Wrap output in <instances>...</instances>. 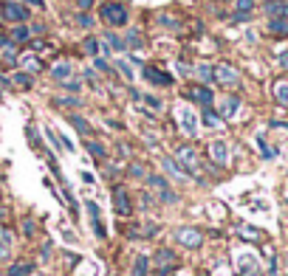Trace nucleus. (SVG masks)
I'll return each mask as SVG.
<instances>
[{
    "label": "nucleus",
    "instance_id": "393cba45",
    "mask_svg": "<svg viewBox=\"0 0 288 276\" xmlns=\"http://www.w3.org/2000/svg\"><path fill=\"white\" fill-rule=\"evenodd\" d=\"M195 73H198L203 82H212V65H206V62H201V65L195 68Z\"/></svg>",
    "mask_w": 288,
    "mask_h": 276
},
{
    "label": "nucleus",
    "instance_id": "f03ea898",
    "mask_svg": "<svg viewBox=\"0 0 288 276\" xmlns=\"http://www.w3.org/2000/svg\"><path fill=\"white\" fill-rule=\"evenodd\" d=\"M175 161H178V166L187 175H198V169H201V158H198V152L192 147H181L175 152Z\"/></svg>",
    "mask_w": 288,
    "mask_h": 276
},
{
    "label": "nucleus",
    "instance_id": "f3484780",
    "mask_svg": "<svg viewBox=\"0 0 288 276\" xmlns=\"http://www.w3.org/2000/svg\"><path fill=\"white\" fill-rule=\"evenodd\" d=\"M164 169H167L170 175H173V178H178V181H184V178H187V172H184L181 166L175 164L173 158H164Z\"/></svg>",
    "mask_w": 288,
    "mask_h": 276
},
{
    "label": "nucleus",
    "instance_id": "ea45409f",
    "mask_svg": "<svg viewBox=\"0 0 288 276\" xmlns=\"http://www.w3.org/2000/svg\"><path fill=\"white\" fill-rule=\"evenodd\" d=\"M96 68H99V70H105V73H107V70H110V65H107L105 60H96Z\"/></svg>",
    "mask_w": 288,
    "mask_h": 276
},
{
    "label": "nucleus",
    "instance_id": "c85d7f7f",
    "mask_svg": "<svg viewBox=\"0 0 288 276\" xmlns=\"http://www.w3.org/2000/svg\"><path fill=\"white\" fill-rule=\"evenodd\" d=\"M141 43H144V40H141L139 31H130V34H127V43H124V45H130V48H141Z\"/></svg>",
    "mask_w": 288,
    "mask_h": 276
},
{
    "label": "nucleus",
    "instance_id": "4be33fe9",
    "mask_svg": "<svg viewBox=\"0 0 288 276\" xmlns=\"http://www.w3.org/2000/svg\"><path fill=\"white\" fill-rule=\"evenodd\" d=\"M11 85L28 90V87H31V76H28V73H14V76H11Z\"/></svg>",
    "mask_w": 288,
    "mask_h": 276
},
{
    "label": "nucleus",
    "instance_id": "b1692460",
    "mask_svg": "<svg viewBox=\"0 0 288 276\" xmlns=\"http://www.w3.org/2000/svg\"><path fill=\"white\" fill-rule=\"evenodd\" d=\"M133 276H147V257H136V268H133Z\"/></svg>",
    "mask_w": 288,
    "mask_h": 276
},
{
    "label": "nucleus",
    "instance_id": "2f4dec72",
    "mask_svg": "<svg viewBox=\"0 0 288 276\" xmlns=\"http://www.w3.org/2000/svg\"><path fill=\"white\" fill-rule=\"evenodd\" d=\"M116 68H119V70L124 73V79H133V68L127 65V62H122V60H119V62H116Z\"/></svg>",
    "mask_w": 288,
    "mask_h": 276
},
{
    "label": "nucleus",
    "instance_id": "7ed1b4c3",
    "mask_svg": "<svg viewBox=\"0 0 288 276\" xmlns=\"http://www.w3.org/2000/svg\"><path fill=\"white\" fill-rule=\"evenodd\" d=\"M212 79L220 82L223 87H235L240 82V73H237L232 65H218V68H212Z\"/></svg>",
    "mask_w": 288,
    "mask_h": 276
},
{
    "label": "nucleus",
    "instance_id": "423d86ee",
    "mask_svg": "<svg viewBox=\"0 0 288 276\" xmlns=\"http://www.w3.org/2000/svg\"><path fill=\"white\" fill-rule=\"evenodd\" d=\"M175 240L181 242V245H187V248H201L203 234L198 231V228H178V231H175Z\"/></svg>",
    "mask_w": 288,
    "mask_h": 276
},
{
    "label": "nucleus",
    "instance_id": "f257e3e1",
    "mask_svg": "<svg viewBox=\"0 0 288 276\" xmlns=\"http://www.w3.org/2000/svg\"><path fill=\"white\" fill-rule=\"evenodd\" d=\"M99 14H102V20H105L110 28H119L127 23V9H124L122 3H105V6L99 9Z\"/></svg>",
    "mask_w": 288,
    "mask_h": 276
},
{
    "label": "nucleus",
    "instance_id": "5701e85b",
    "mask_svg": "<svg viewBox=\"0 0 288 276\" xmlns=\"http://www.w3.org/2000/svg\"><path fill=\"white\" fill-rule=\"evenodd\" d=\"M88 152H91L94 158H105L107 155V149L102 147V144H96V141H88Z\"/></svg>",
    "mask_w": 288,
    "mask_h": 276
},
{
    "label": "nucleus",
    "instance_id": "aec40b11",
    "mask_svg": "<svg viewBox=\"0 0 288 276\" xmlns=\"http://www.w3.org/2000/svg\"><path fill=\"white\" fill-rule=\"evenodd\" d=\"M28 37H31V28H26V26H17L14 31H11V43H26Z\"/></svg>",
    "mask_w": 288,
    "mask_h": 276
},
{
    "label": "nucleus",
    "instance_id": "0eeeda50",
    "mask_svg": "<svg viewBox=\"0 0 288 276\" xmlns=\"http://www.w3.org/2000/svg\"><path fill=\"white\" fill-rule=\"evenodd\" d=\"M175 119L181 121V130L187 136H195V133H198V119H195V113H192L190 107H178V110H175Z\"/></svg>",
    "mask_w": 288,
    "mask_h": 276
},
{
    "label": "nucleus",
    "instance_id": "f8f14e48",
    "mask_svg": "<svg viewBox=\"0 0 288 276\" xmlns=\"http://www.w3.org/2000/svg\"><path fill=\"white\" fill-rule=\"evenodd\" d=\"M144 79H147V82H153V85H161V87H170V85H173V76L161 73L158 68H144Z\"/></svg>",
    "mask_w": 288,
    "mask_h": 276
},
{
    "label": "nucleus",
    "instance_id": "a19ab883",
    "mask_svg": "<svg viewBox=\"0 0 288 276\" xmlns=\"http://www.w3.org/2000/svg\"><path fill=\"white\" fill-rule=\"evenodd\" d=\"M280 65H283V68H288V51H280Z\"/></svg>",
    "mask_w": 288,
    "mask_h": 276
},
{
    "label": "nucleus",
    "instance_id": "473e14b6",
    "mask_svg": "<svg viewBox=\"0 0 288 276\" xmlns=\"http://www.w3.org/2000/svg\"><path fill=\"white\" fill-rule=\"evenodd\" d=\"M141 99H144V102H147L150 104V107H153V110H161V99H156V96H141Z\"/></svg>",
    "mask_w": 288,
    "mask_h": 276
},
{
    "label": "nucleus",
    "instance_id": "37998d69",
    "mask_svg": "<svg viewBox=\"0 0 288 276\" xmlns=\"http://www.w3.org/2000/svg\"><path fill=\"white\" fill-rule=\"evenodd\" d=\"M6 257H9V248H6V245L0 242V259H6Z\"/></svg>",
    "mask_w": 288,
    "mask_h": 276
},
{
    "label": "nucleus",
    "instance_id": "ddd939ff",
    "mask_svg": "<svg viewBox=\"0 0 288 276\" xmlns=\"http://www.w3.org/2000/svg\"><path fill=\"white\" fill-rule=\"evenodd\" d=\"M187 96H190V99H195V102H201L203 107H209V104H212V90H209L206 85L190 87V93H187Z\"/></svg>",
    "mask_w": 288,
    "mask_h": 276
},
{
    "label": "nucleus",
    "instance_id": "72a5a7b5",
    "mask_svg": "<svg viewBox=\"0 0 288 276\" xmlns=\"http://www.w3.org/2000/svg\"><path fill=\"white\" fill-rule=\"evenodd\" d=\"M232 17H235V23H249V20H252V11H235Z\"/></svg>",
    "mask_w": 288,
    "mask_h": 276
},
{
    "label": "nucleus",
    "instance_id": "20e7f679",
    "mask_svg": "<svg viewBox=\"0 0 288 276\" xmlns=\"http://www.w3.org/2000/svg\"><path fill=\"white\" fill-rule=\"evenodd\" d=\"M0 11H3V20H9V23H26L28 20V11L20 3H14V0H6L0 6Z\"/></svg>",
    "mask_w": 288,
    "mask_h": 276
},
{
    "label": "nucleus",
    "instance_id": "4468645a",
    "mask_svg": "<svg viewBox=\"0 0 288 276\" xmlns=\"http://www.w3.org/2000/svg\"><path fill=\"white\" fill-rule=\"evenodd\" d=\"M209 155H212V161H215V164L223 166V164L229 161V147L223 144V141H215V144L209 147Z\"/></svg>",
    "mask_w": 288,
    "mask_h": 276
},
{
    "label": "nucleus",
    "instance_id": "a878e982",
    "mask_svg": "<svg viewBox=\"0 0 288 276\" xmlns=\"http://www.w3.org/2000/svg\"><path fill=\"white\" fill-rule=\"evenodd\" d=\"M240 237L243 240H260V231L252 228V225H240Z\"/></svg>",
    "mask_w": 288,
    "mask_h": 276
},
{
    "label": "nucleus",
    "instance_id": "a18cd8bd",
    "mask_svg": "<svg viewBox=\"0 0 288 276\" xmlns=\"http://www.w3.org/2000/svg\"><path fill=\"white\" fill-rule=\"evenodd\" d=\"M167 276H170V274H167Z\"/></svg>",
    "mask_w": 288,
    "mask_h": 276
},
{
    "label": "nucleus",
    "instance_id": "9d476101",
    "mask_svg": "<svg viewBox=\"0 0 288 276\" xmlns=\"http://www.w3.org/2000/svg\"><path fill=\"white\" fill-rule=\"evenodd\" d=\"M175 265H178V257H175V254H173V251H158V254H156V268H158V271H164V274H167V271H173V268Z\"/></svg>",
    "mask_w": 288,
    "mask_h": 276
},
{
    "label": "nucleus",
    "instance_id": "1a4fd4ad",
    "mask_svg": "<svg viewBox=\"0 0 288 276\" xmlns=\"http://www.w3.org/2000/svg\"><path fill=\"white\" fill-rule=\"evenodd\" d=\"M263 11L271 17H288V0H266L263 3Z\"/></svg>",
    "mask_w": 288,
    "mask_h": 276
},
{
    "label": "nucleus",
    "instance_id": "bb28decb",
    "mask_svg": "<svg viewBox=\"0 0 288 276\" xmlns=\"http://www.w3.org/2000/svg\"><path fill=\"white\" fill-rule=\"evenodd\" d=\"M107 45H113L116 51H124V48H127V45H124V40H122V37H116L113 31H107Z\"/></svg>",
    "mask_w": 288,
    "mask_h": 276
},
{
    "label": "nucleus",
    "instance_id": "a211bd4d",
    "mask_svg": "<svg viewBox=\"0 0 288 276\" xmlns=\"http://www.w3.org/2000/svg\"><path fill=\"white\" fill-rule=\"evenodd\" d=\"M274 99L288 107V82H277V85H274Z\"/></svg>",
    "mask_w": 288,
    "mask_h": 276
},
{
    "label": "nucleus",
    "instance_id": "f704fd0d",
    "mask_svg": "<svg viewBox=\"0 0 288 276\" xmlns=\"http://www.w3.org/2000/svg\"><path fill=\"white\" fill-rule=\"evenodd\" d=\"M254 9V0H237V11H252Z\"/></svg>",
    "mask_w": 288,
    "mask_h": 276
},
{
    "label": "nucleus",
    "instance_id": "dca6fc26",
    "mask_svg": "<svg viewBox=\"0 0 288 276\" xmlns=\"http://www.w3.org/2000/svg\"><path fill=\"white\" fill-rule=\"evenodd\" d=\"M269 31H274V34H288V17H271Z\"/></svg>",
    "mask_w": 288,
    "mask_h": 276
},
{
    "label": "nucleus",
    "instance_id": "39448f33",
    "mask_svg": "<svg viewBox=\"0 0 288 276\" xmlns=\"http://www.w3.org/2000/svg\"><path fill=\"white\" fill-rule=\"evenodd\" d=\"M113 206H116V211H119L122 217L133 214V200H130V195H127L124 186H116V189H113Z\"/></svg>",
    "mask_w": 288,
    "mask_h": 276
},
{
    "label": "nucleus",
    "instance_id": "412c9836",
    "mask_svg": "<svg viewBox=\"0 0 288 276\" xmlns=\"http://www.w3.org/2000/svg\"><path fill=\"white\" fill-rule=\"evenodd\" d=\"M51 73H54V79H57V82H62V79L71 76V65H68V62H60V65L51 70Z\"/></svg>",
    "mask_w": 288,
    "mask_h": 276
},
{
    "label": "nucleus",
    "instance_id": "e433bc0d",
    "mask_svg": "<svg viewBox=\"0 0 288 276\" xmlns=\"http://www.w3.org/2000/svg\"><path fill=\"white\" fill-rule=\"evenodd\" d=\"M57 104H62V107H77L79 99H57Z\"/></svg>",
    "mask_w": 288,
    "mask_h": 276
},
{
    "label": "nucleus",
    "instance_id": "cd10ccee",
    "mask_svg": "<svg viewBox=\"0 0 288 276\" xmlns=\"http://www.w3.org/2000/svg\"><path fill=\"white\" fill-rule=\"evenodd\" d=\"M23 65H26V68H28V70H40V68H43V62L37 60L34 54H28L26 60H23Z\"/></svg>",
    "mask_w": 288,
    "mask_h": 276
},
{
    "label": "nucleus",
    "instance_id": "c03bdc74",
    "mask_svg": "<svg viewBox=\"0 0 288 276\" xmlns=\"http://www.w3.org/2000/svg\"><path fill=\"white\" fill-rule=\"evenodd\" d=\"M3 217H6V208H3V206H0V220H3Z\"/></svg>",
    "mask_w": 288,
    "mask_h": 276
},
{
    "label": "nucleus",
    "instance_id": "79ce46f5",
    "mask_svg": "<svg viewBox=\"0 0 288 276\" xmlns=\"http://www.w3.org/2000/svg\"><path fill=\"white\" fill-rule=\"evenodd\" d=\"M26 3H28V6H37V9H43V6H45L43 0H26Z\"/></svg>",
    "mask_w": 288,
    "mask_h": 276
},
{
    "label": "nucleus",
    "instance_id": "9b49d317",
    "mask_svg": "<svg viewBox=\"0 0 288 276\" xmlns=\"http://www.w3.org/2000/svg\"><path fill=\"white\" fill-rule=\"evenodd\" d=\"M237 107H240V99L237 96H226L223 102H220V107H218V116L220 119H232L237 113Z\"/></svg>",
    "mask_w": 288,
    "mask_h": 276
},
{
    "label": "nucleus",
    "instance_id": "4c0bfd02",
    "mask_svg": "<svg viewBox=\"0 0 288 276\" xmlns=\"http://www.w3.org/2000/svg\"><path fill=\"white\" fill-rule=\"evenodd\" d=\"M130 172L136 175V178H144V166H141V164H133V166H130Z\"/></svg>",
    "mask_w": 288,
    "mask_h": 276
},
{
    "label": "nucleus",
    "instance_id": "58836bf2",
    "mask_svg": "<svg viewBox=\"0 0 288 276\" xmlns=\"http://www.w3.org/2000/svg\"><path fill=\"white\" fill-rule=\"evenodd\" d=\"M79 26H88V28H91V26H94V20L88 17V14H79Z\"/></svg>",
    "mask_w": 288,
    "mask_h": 276
},
{
    "label": "nucleus",
    "instance_id": "7c9ffc66",
    "mask_svg": "<svg viewBox=\"0 0 288 276\" xmlns=\"http://www.w3.org/2000/svg\"><path fill=\"white\" fill-rule=\"evenodd\" d=\"M9 274L11 276H28V274H31V265H11Z\"/></svg>",
    "mask_w": 288,
    "mask_h": 276
},
{
    "label": "nucleus",
    "instance_id": "6ab92c4d",
    "mask_svg": "<svg viewBox=\"0 0 288 276\" xmlns=\"http://www.w3.org/2000/svg\"><path fill=\"white\" fill-rule=\"evenodd\" d=\"M220 116L215 110H209V107H203V124H206V127H220Z\"/></svg>",
    "mask_w": 288,
    "mask_h": 276
},
{
    "label": "nucleus",
    "instance_id": "2eb2a0df",
    "mask_svg": "<svg viewBox=\"0 0 288 276\" xmlns=\"http://www.w3.org/2000/svg\"><path fill=\"white\" fill-rule=\"evenodd\" d=\"M88 211H91V220H94V231L99 234V237H105V225H102V220H99V206H96L94 200L88 203Z\"/></svg>",
    "mask_w": 288,
    "mask_h": 276
},
{
    "label": "nucleus",
    "instance_id": "6e6552de",
    "mask_svg": "<svg viewBox=\"0 0 288 276\" xmlns=\"http://www.w3.org/2000/svg\"><path fill=\"white\" fill-rule=\"evenodd\" d=\"M147 183L158 192V195H161V200H164V203H175V200H178V198H175V192L170 189V186H167V181L161 178V175H150Z\"/></svg>",
    "mask_w": 288,
    "mask_h": 276
},
{
    "label": "nucleus",
    "instance_id": "c9c22d12",
    "mask_svg": "<svg viewBox=\"0 0 288 276\" xmlns=\"http://www.w3.org/2000/svg\"><path fill=\"white\" fill-rule=\"evenodd\" d=\"M85 48H88V54H94V57H96V51H99V43H96V40H85Z\"/></svg>",
    "mask_w": 288,
    "mask_h": 276
},
{
    "label": "nucleus",
    "instance_id": "c756f323",
    "mask_svg": "<svg viewBox=\"0 0 288 276\" xmlns=\"http://www.w3.org/2000/svg\"><path fill=\"white\" fill-rule=\"evenodd\" d=\"M71 124H74V127L79 130V133H82V136H88V124H85V119H79V116H71Z\"/></svg>",
    "mask_w": 288,
    "mask_h": 276
}]
</instances>
